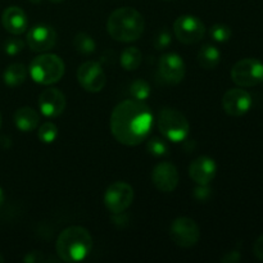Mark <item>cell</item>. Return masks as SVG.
Returning <instances> with one entry per match:
<instances>
[{
  "mask_svg": "<svg viewBox=\"0 0 263 263\" xmlns=\"http://www.w3.org/2000/svg\"><path fill=\"white\" fill-rule=\"evenodd\" d=\"M109 125L118 143L126 146L140 145L153 127V113L144 102L126 99L115 107Z\"/></svg>",
  "mask_w": 263,
  "mask_h": 263,
  "instance_id": "cell-1",
  "label": "cell"
},
{
  "mask_svg": "<svg viewBox=\"0 0 263 263\" xmlns=\"http://www.w3.org/2000/svg\"><path fill=\"white\" fill-rule=\"evenodd\" d=\"M145 28L144 17L131 7H122L110 13L107 31L110 37L120 43H134L141 37Z\"/></svg>",
  "mask_w": 263,
  "mask_h": 263,
  "instance_id": "cell-2",
  "label": "cell"
},
{
  "mask_svg": "<svg viewBox=\"0 0 263 263\" xmlns=\"http://www.w3.org/2000/svg\"><path fill=\"white\" fill-rule=\"evenodd\" d=\"M92 247L91 234L82 226H69L59 234L55 251L59 259L67 263L84 261Z\"/></svg>",
  "mask_w": 263,
  "mask_h": 263,
  "instance_id": "cell-3",
  "label": "cell"
},
{
  "mask_svg": "<svg viewBox=\"0 0 263 263\" xmlns=\"http://www.w3.org/2000/svg\"><path fill=\"white\" fill-rule=\"evenodd\" d=\"M66 66L62 58L57 54L44 53L32 59L28 67V74L35 82L40 85H53L61 81Z\"/></svg>",
  "mask_w": 263,
  "mask_h": 263,
  "instance_id": "cell-4",
  "label": "cell"
},
{
  "mask_svg": "<svg viewBox=\"0 0 263 263\" xmlns=\"http://www.w3.org/2000/svg\"><path fill=\"white\" fill-rule=\"evenodd\" d=\"M159 133L172 143H181L190 133V123L186 116L175 108H163L157 118Z\"/></svg>",
  "mask_w": 263,
  "mask_h": 263,
  "instance_id": "cell-5",
  "label": "cell"
},
{
  "mask_svg": "<svg viewBox=\"0 0 263 263\" xmlns=\"http://www.w3.org/2000/svg\"><path fill=\"white\" fill-rule=\"evenodd\" d=\"M230 76L239 87L256 86L263 80V63L256 58L241 59L234 64Z\"/></svg>",
  "mask_w": 263,
  "mask_h": 263,
  "instance_id": "cell-6",
  "label": "cell"
},
{
  "mask_svg": "<svg viewBox=\"0 0 263 263\" xmlns=\"http://www.w3.org/2000/svg\"><path fill=\"white\" fill-rule=\"evenodd\" d=\"M174 33L180 43L185 45L197 44L204 37L205 26L197 15H180L174 23Z\"/></svg>",
  "mask_w": 263,
  "mask_h": 263,
  "instance_id": "cell-7",
  "label": "cell"
},
{
  "mask_svg": "<svg viewBox=\"0 0 263 263\" xmlns=\"http://www.w3.org/2000/svg\"><path fill=\"white\" fill-rule=\"evenodd\" d=\"M134 200V189L125 181H116L108 186L104 194V204L113 215H122Z\"/></svg>",
  "mask_w": 263,
  "mask_h": 263,
  "instance_id": "cell-8",
  "label": "cell"
},
{
  "mask_svg": "<svg viewBox=\"0 0 263 263\" xmlns=\"http://www.w3.org/2000/svg\"><path fill=\"white\" fill-rule=\"evenodd\" d=\"M170 236L176 246L181 248H192L200 239V229L194 220L189 217H179L170 226Z\"/></svg>",
  "mask_w": 263,
  "mask_h": 263,
  "instance_id": "cell-9",
  "label": "cell"
},
{
  "mask_svg": "<svg viewBox=\"0 0 263 263\" xmlns=\"http://www.w3.org/2000/svg\"><path fill=\"white\" fill-rule=\"evenodd\" d=\"M77 81L87 92H99L107 84V76L98 62L87 61L77 69Z\"/></svg>",
  "mask_w": 263,
  "mask_h": 263,
  "instance_id": "cell-10",
  "label": "cell"
},
{
  "mask_svg": "<svg viewBox=\"0 0 263 263\" xmlns=\"http://www.w3.org/2000/svg\"><path fill=\"white\" fill-rule=\"evenodd\" d=\"M26 40H27L28 48L32 51L45 53V51H49L55 46L58 35L51 26L40 23V25L33 26L28 30Z\"/></svg>",
  "mask_w": 263,
  "mask_h": 263,
  "instance_id": "cell-11",
  "label": "cell"
},
{
  "mask_svg": "<svg viewBox=\"0 0 263 263\" xmlns=\"http://www.w3.org/2000/svg\"><path fill=\"white\" fill-rule=\"evenodd\" d=\"M37 104L41 115L48 118H55L59 117L66 109L67 99L66 95L59 89L49 87L39 95Z\"/></svg>",
  "mask_w": 263,
  "mask_h": 263,
  "instance_id": "cell-12",
  "label": "cell"
},
{
  "mask_svg": "<svg viewBox=\"0 0 263 263\" xmlns=\"http://www.w3.org/2000/svg\"><path fill=\"white\" fill-rule=\"evenodd\" d=\"M252 107V97L244 89H230L223 94L222 108L226 115L240 117L249 112Z\"/></svg>",
  "mask_w": 263,
  "mask_h": 263,
  "instance_id": "cell-13",
  "label": "cell"
},
{
  "mask_svg": "<svg viewBox=\"0 0 263 263\" xmlns=\"http://www.w3.org/2000/svg\"><path fill=\"white\" fill-rule=\"evenodd\" d=\"M180 175L171 162H161L152 171V182L162 193H172L177 187Z\"/></svg>",
  "mask_w": 263,
  "mask_h": 263,
  "instance_id": "cell-14",
  "label": "cell"
},
{
  "mask_svg": "<svg viewBox=\"0 0 263 263\" xmlns=\"http://www.w3.org/2000/svg\"><path fill=\"white\" fill-rule=\"evenodd\" d=\"M158 69L162 79L171 85H177L185 77V62L179 54L166 53L159 58Z\"/></svg>",
  "mask_w": 263,
  "mask_h": 263,
  "instance_id": "cell-15",
  "label": "cell"
},
{
  "mask_svg": "<svg viewBox=\"0 0 263 263\" xmlns=\"http://www.w3.org/2000/svg\"><path fill=\"white\" fill-rule=\"evenodd\" d=\"M217 164L215 159L207 156L195 158L189 166V176L197 185H210L216 177Z\"/></svg>",
  "mask_w": 263,
  "mask_h": 263,
  "instance_id": "cell-16",
  "label": "cell"
},
{
  "mask_svg": "<svg viewBox=\"0 0 263 263\" xmlns=\"http://www.w3.org/2000/svg\"><path fill=\"white\" fill-rule=\"evenodd\" d=\"M3 27L12 35H22L28 27V20L25 10L20 7H8L2 15Z\"/></svg>",
  "mask_w": 263,
  "mask_h": 263,
  "instance_id": "cell-17",
  "label": "cell"
},
{
  "mask_svg": "<svg viewBox=\"0 0 263 263\" xmlns=\"http://www.w3.org/2000/svg\"><path fill=\"white\" fill-rule=\"evenodd\" d=\"M39 121H40V116L31 107H22L14 113V125L22 133H31L36 130Z\"/></svg>",
  "mask_w": 263,
  "mask_h": 263,
  "instance_id": "cell-18",
  "label": "cell"
},
{
  "mask_svg": "<svg viewBox=\"0 0 263 263\" xmlns=\"http://www.w3.org/2000/svg\"><path fill=\"white\" fill-rule=\"evenodd\" d=\"M198 63L204 69H215L221 62V51L212 44H205L198 51Z\"/></svg>",
  "mask_w": 263,
  "mask_h": 263,
  "instance_id": "cell-19",
  "label": "cell"
},
{
  "mask_svg": "<svg viewBox=\"0 0 263 263\" xmlns=\"http://www.w3.org/2000/svg\"><path fill=\"white\" fill-rule=\"evenodd\" d=\"M28 69L25 64L22 63H13L5 68L4 74H3V79L7 86L15 87L20 86L25 82V80L27 79Z\"/></svg>",
  "mask_w": 263,
  "mask_h": 263,
  "instance_id": "cell-20",
  "label": "cell"
},
{
  "mask_svg": "<svg viewBox=\"0 0 263 263\" xmlns=\"http://www.w3.org/2000/svg\"><path fill=\"white\" fill-rule=\"evenodd\" d=\"M143 62V53L136 46H128L121 53L120 63L125 71H135Z\"/></svg>",
  "mask_w": 263,
  "mask_h": 263,
  "instance_id": "cell-21",
  "label": "cell"
},
{
  "mask_svg": "<svg viewBox=\"0 0 263 263\" xmlns=\"http://www.w3.org/2000/svg\"><path fill=\"white\" fill-rule=\"evenodd\" d=\"M73 46L76 51H79L80 54H84V55H89L97 50V43L86 32L76 33V36L73 37Z\"/></svg>",
  "mask_w": 263,
  "mask_h": 263,
  "instance_id": "cell-22",
  "label": "cell"
},
{
  "mask_svg": "<svg viewBox=\"0 0 263 263\" xmlns=\"http://www.w3.org/2000/svg\"><path fill=\"white\" fill-rule=\"evenodd\" d=\"M130 94L134 99L140 100V102H145L152 94L151 85H149L145 80H135V81H133V84L130 85Z\"/></svg>",
  "mask_w": 263,
  "mask_h": 263,
  "instance_id": "cell-23",
  "label": "cell"
},
{
  "mask_svg": "<svg viewBox=\"0 0 263 263\" xmlns=\"http://www.w3.org/2000/svg\"><path fill=\"white\" fill-rule=\"evenodd\" d=\"M37 136L44 144H51L58 138V127L55 123L46 121L43 125H40L37 130Z\"/></svg>",
  "mask_w": 263,
  "mask_h": 263,
  "instance_id": "cell-24",
  "label": "cell"
},
{
  "mask_svg": "<svg viewBox=\"0 0 263 263\" xmlns=\"http://www.w3.org/2000/svg\"><path fill=\"white\" fill-rule=\"evenodd\" d=\"M211 37L217 43H226L231 39L233 36V31L229 27L228 25H223V23H217V25H213L210 30Z\"/></svg>",
  "mask_w": 263,
  "mask_h": 263,
  "instance_id": "cell-25",
  "label": "cell"
},
{
  "mask_svg": "<svg viewBox=\"0 0 263 263\" xmlns=\"http://www.w3.org/2000/svg\"><path fill=\"white\" fill-rule=\"evenodd\" d=\"M146 149L154 157H164L168 154V145L166 144V141L157 138V136L149 139L148 143H146Z\"/></svg>",
  "mask_w": 263,
  "mask_h": 263,
  "instance_id": "cell-26",
  "label": "cell"
},
{
  "mask_svg": "<svg viewBox=\"0 0 263 263\" xmlns=\"http://www.w3.org/2000/svg\"><path fill=\"white\" fill-rule=\"evenodd\" d=\"M171 41H172L171 32H170L167 28H163V30L159 31V32L157 33L156 37H154L153 45L157 50H163V49H167L170 45H171Z\"/></svg>",
  "mask_w": 263,
  "mask_h": 263,
  "instance_id": "cell-27",
  "label": "cell"
},
{
  "mask_svg": "<svg viewBox=\"0 0 263 263\" xmlns=\"http://www.w3.org/2000/svg\"><path fill=\"white\" fill-rule=\"evenodd\" d=\"M23 48H25V43L21 39H8L4 43V51L8 55H17L23 50Z\"/></svg>",
  "mask_w": 263,
  "mask_h": 263,
  "instance_id": "cell-28",
  "label": "cell"
},
{
  "mask_svg": "<svg viewBox=\"0 0 263 263\" xmlns=\"http://www.w3.org/2000/svg\"><path fill=\"white\" fill-rule=\"evenodd\" d=\"M211 192H212V190H211V187L208 186V185H198L194 189L193 195H194L195 199L199 200V202H205V200L210 199Z\"/></svg>",
  "mask_w": 263,
  "mask_h": 263,
  "instance_id": "cell-29",
  "label": "cell"
},
{
  "mask_svg": "<svg viewBox=\"0 0 263 263\" xmlns=\"http://www.w3.org/2000/svg\"><path fill=\"white\" fill-rule=\"evenodd\" d=\"M240 259H241L240 252H238V251L228 252L225 256L221 257V262H223V263H238V262H240Z\"/></svg>",
  "mask_w": 263,
  "mask_h": 263,
  "instance_id": "cell-30",
  "label": "cell"
},
{
  "mask_svg": "<svg viewBox=\"0 0 263 263\" xmlns=\"http://www.w3.org/2000/svg\"><path fill=\"white\" fill-rule=\"evenodd\" d=\"M23 261L28 263H37V262H45V257L41 252H31V253H27L23 258Z\"/></svg>",
  "mask_w": 263,
  "mask_h": 263,
  "instance_id": "cell-31",
  "label": "cell"
},
{
  "mask_svg": "<svg viewBox=\"0 0 263 263\" xmlns=\"http://www.w3.org/2000/svg\"><path fill=\"white\" fill-rule=\"evenodd\" d=\"M253 254L257 259L263 261V235L259 236L253 244Z\"/></svg>",
  "mask_w": 263,
  "mask_h": 263,
  "instance_id": "cell-32",
  "label": "cell"
},
{
  "mask_svg": "<svg viewBox=\"0 0 263 263\" xmlns=\"http://www.w3.org/2000/svg\"><path fill=\"white\" fill-rule=\"evenodd\" d=\"M4 200H5V194H4V190L0 187V207L4 204Z\"/></svg>",
  "mask_w": 263,
  "mask_h": 263,
  "instance_id": "cell-33",
  "label": "cell"
},
{
  "mask_svg": "<svg viewBox=\"0 0 263 263\" xmlns=\"http://www.w3.org/2000/svg\"><path fill=\"white\" fill-rule=\"evenodd\" d=\"M50 3H54V4H59V3H63L64 0H49Z\"/></svg>",
  "mask_w": 263,
  "mask_h": 263,
  "instance_id": "cell-34",
  "label": "cell"
},
{
  "mask_svg": "<svg viewBox=\"0 0 263 263\" xmlns=\"http://www.w3.org/2000/svg\"><path fill=\"white\" fill-rule=\"evenodd\" d=\"M30 2L32 3V4H39V3H41L43 0H30Z\"/></svg>",
  "mask_w": 263,
  "mask_h": 263,
  "instance_id": "cell-35",
  "label": "cell"
},
{
  "mask_svg": "<svg viewBox=\"0 0 263 263\" xmlns=\"http://www.w3.org/2000/svg\"><path fill=\"white\" fill-rule=\"evenodd\" d=\"M3 262H4V257H3L2 254H0V263H3Z\"/></svg>",
  "mask_w": 263,
  "mask_h": 263,
  "instance_id": "cell-36",
  "label": "cell"
},
{
  "mask_svg": "<svg viewBox=\"0 0 263 263\" xmlns=\"http://www.w3.org/2000/svg\"><path fill=\"white\" fill-rule=\"evenodd\" d=\"M0 126H2V113H0Z\"/></svg>",
  "mask_w": 263,
  "mask_h": 263,
  "instance_id": "cell-37",
  "label": "cell"
},
{
  "mask_svg": "<svg viewBox=\"0 0 263 263\" xmlns=\"http://www.w3.org/2000/svg\"><path fill=\"white\" fill-rule=\"evenodd\" d=\"M164 2H170V0H164Z\"/></svg>",
  "mask_w": 263,
  "mask_h": 263,
  "instance_id": "cell-38",
  "label": "cell"
},
{
  "mask_svg": "<svg viewBox=\"0 0 263 263\" xmlns=\"http://www.w3.org/2000/svg\"><path fill=\"white\" fill-rule=\"evenodd\" d=\"M261 84H263V80H262V82H261Z\"/></svg>",
  "mask_w": 263,
  "mask_h": 263,
  "instance_id": "cell-39",
  "label": "cell"
}]
</instances>
